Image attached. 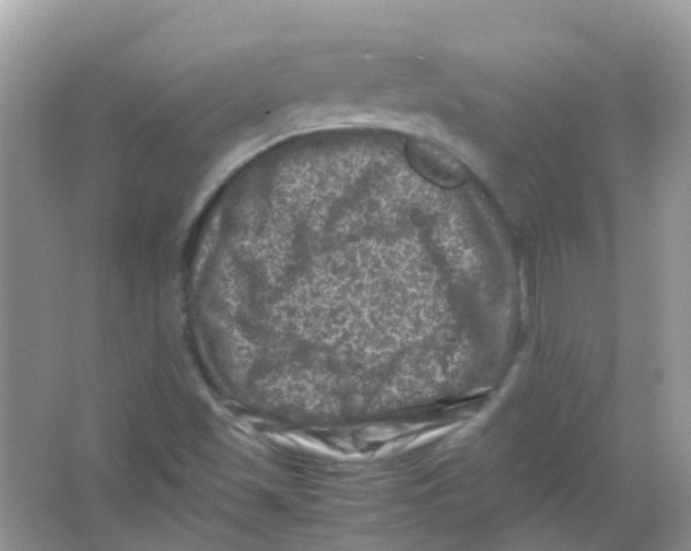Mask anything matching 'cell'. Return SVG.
<instances>
[{
	"label": "cell",
	"instance_id": "obj_1",
	"mask_svg": "<svg viewBox=\"0 0 691 551\" xmlns=\"http://www.w3.org/2000/svg\"><path fill=\"white\" fill-rule=\"evenodd\" d=\"M407 154L415 171L436 185L456 187L467 178L465 166L432 143L414 140L408 145Z\"/></svg>",
	"mask_w": 691,
	"mask_h": 551
}]
</instances>
